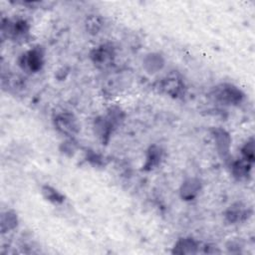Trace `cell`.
Here are the masks:
<instances>
[{"label": "cell", "instance_id": "6da1fadb", "mask_svg": "<svg viewBox=\"0 0 255 255\" xmlns=\"http://www.w3.org/2000/svg\"><path fill=\"white\" fill-rule=\"evenodd\" d=\"M56 129L63 135L72 137L79 132V125L73 115L69 113H63L58 115L55 120Z\"/></svg>", "mask_w": 255, "mask_h": 255}, {"label": "cell", "instance_id": "7a4b0ae2", "mask_svg": "<svg viewBox=\"0 0 255 255\" xmlns=\"http://www.w3.org/2000/svg\"><path fill=\"white\" fill-rule=\"evenodd\" d=\"M216 98L224 104H239L243 99L242 92L232 85H223L216 91Z\"/></svg>", "mask_w": 255, "mask_h": 255}, {"label": "cell", "instance_id": "3957f363", "mask_svg": "<svg viewBox=\"0 0 255 255\" xmlns=\"http://www.w3.org/2000/svg\"><path fill=\"white\" fill-rule=\"evenodd\" d=\"M44 63V54L40 47H36L28 51L22 56V67L31 72H38L41 70Z\"/></svg>", "mask_w": 255, "mask_h": 255}, {"label": "cell", "instance_id": "277c9868", "mask_svg": "<svg viewBox=\"0 0 255 255\" xmlns=\"http://www.w3.org/2000/svg\"><path fill=\"white\" fill-rule=\"evenodd\" d=\"M161 90L169 96L179 97L184 92V83L177 76L168 77L161 82Z\"/></svg>", "mask_w": 255, "mask_h": 255}, {"label": "cell", "instance_id": "5b68a950", "mask_svg": "<svg viewBox=\"0 0 255 255\" xmlns=\"http://www.w3.org/2000/svg\"><path fill=\"white\" fill-rule=\"evenodd\" d=\"M114 55V49L112 46L102 45L93 51L91 57L95 64L106 66L113 61Z\"/></svg>", "mask_w": 255, "mask_h": 255}, {"label": "cell", "instance_id": "8992f818", "mask_svg": "<svg viewBox=\"0 0 255 255\" xmlns=\"http://www.w3.org/2000/svg\"><path fill=\"white\" fill-rule=\"evenodd\" d=\"M114 123L109 119V117L106 118H100L97 119L95 122V130L98 134V137L102 140L103 143L107 142L113 133L114 130Z\"/></svg>", "mask_w": 255, "mask_h": 255}, {"label": "cell", "instance_id": "52a82bcc", "mask_svg": "<svg viewBox=\"0 0 255 255\" xmlns=\"http://www.w3.org/2000/svg\"><path fill=\"white\" fill-rule=\"evenodd\" d=\"M200 191V183L196 179H190L182 187L181 194L186 200H192Z\"/></svg>", "mask_w": 255, "mask_h": 255}, {"label": "cell", "instance_id": "ba28073f", "mask_svg": "<svg viewBox=\"0 0 255 255\" xmlns=\"http://www.w3.org/2000/svg\"><path fill=\"white\" fill-rule=\"evenodd\" d=\"M198 250V244L191 238L180 239L175 245V253L179 254H193Z\"/></svg>", "mask_w": 255, "mask_h": 255}, {"label": "cell", "instance_id": "9c48e42d", "mask_svg": "<svg viewBox=\"0 0 255 255\" xmlns=\"http://www.w3.org/2000/svg\"><path fill=\"white\" fill-rule=\"evenodd\" d=\"M251 162L247 161L244 159H241L240 160L235 161L232 164V173L233 175L238 178L239 180L245 179L249 176L250 169H251Z\"/></svg>", "mask_w": 255, "mask_h": 255}, {"label": "cell", "instance_id": "30bf717a", "mask_svg": "<svg viewBox=\"0 0 255 255\" xmlns=\"http://www.w3.org/2000/svg\"><path fill=\"white\" fill-rule=\"evenodd\" d=\"M215 139L217 142L218 149L220 153H222L223 156L228 155L229 146H230V138L223 130H217L215 132Z\"/></svg>", "mask_w": 255, "mask_h": 255}, {"label": "cell", "instance_id": "8fae6325", "mask_svg": "<svg viewBox=\"0 0 255 255\" xmlns=\"http://www.w3.org/2000/svg\"><path fill=\"white\" fill-rule=\"evenodd\" d=\"M161 154H162L161 150L159 147H157V146L151 147L148 152V155H147L145 168L152 169L155 166H157L161 159Z\"/></svg>", "mask_w": 255, "mask_h": 255}, {"label": "cell", "instance_id": "7c38bea8", "mask_svg": "<svg viewBox=\"0 0 255 255\" xmlns=\"http://www.w3.org/2000/svg\"><path fill=\"white\" fill-rule=\"evenodd\" d=\"M225 217L229 223H234L246 218V210H244L240 204H235L227 209Z\"/></svg>", "mask_w": 255, "mask_h": 255}, {"label": "cell", "instance_id": "4fadbf2b", "mask_svg": "<svg viewBox=\"0 0 255 255\" xmlns=\"http://www.w3.org/2000/svg\"><path fill=\"white\" fill-rule=\"evenodd\" d=\"M42 193H43L44 197L47 200H49L55 204L62 203L64 201V196L58 191L53 189L52 187H49V186L43 187L42 188Z\"/></svg>", "mask_w": 255, "mask_h": 255}, {"label": "cell", "instance_id": "5bb4252c", "mask_svg": "<svg viewBox=\"0 0 255 255\" xmlns=\"http://www.w3.org/2000/svg\"><path fill=\"white\" fill-rule=\"evenodd\" d=\"M16 225H17V217L14 214H12L11 211H7L5 215L2 216V220H1L2 232L11 230L15 228Z\"/></svg>", "mask_w": 255, "mask_h": 255}, {"label": "cell", "instance_id": "9a60e30c", "mask_svg": "<svg viewBox=\"0 0 255 255\" xmlns=\"http://www.w3.org/2000/svg\"><path fill=\"white\" fill-rule=\"evenodd\" d=\"M102 25H103L102 18L99 15H91L86 21L87 30L91 34H97L102 28Z\"/></svg>", "mask_w": 255, "mask_h": 255}, {"label": "cell", "instance_id": "2e32d148", "mask_svg": "<svg viewBox=\"0 0 255 255\" xmlns=\"http://www.w3.org/2000/svg\"><path fill=\"white\" fill-rule=\"evenodd\" d=\"M145 65L148 67L149 71H157L159 69H160V67L162 66V61L161 58L159 55H150L145 62Z\"/></svg>", "mask_w": 255, "mask_h": 255}, {"label": "cell", "instance_id": "e0dca14e", "mask_svg": "<svg viewBox=\"0 0 255 255\" xmlns=\"http://www.w3.org/2000/svg\"><path fill=\"white\" fill-rule=\"evenodd\" d=\"M242 159H246L249 162L254 161V142L253 140L248 141L245 146L242 148Z\"/></svg>", "mask_w": 255, "mask_h": 255}]
</instances>
